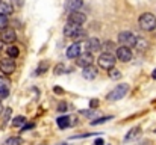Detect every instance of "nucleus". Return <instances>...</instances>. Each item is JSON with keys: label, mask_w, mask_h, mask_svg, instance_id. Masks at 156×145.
I'll use <instances>...</instances> for the list:
<instances>
[{"label": "nucleus", "mask_w": 156, "mask_h": 145, "mask_svg": "<svg viewBox=\"0 0 156 145\" xmlns=\"http://www.w3.org/2000/svg\"><path fill=\"white\" fill-rule=\"evenodd\" d=\"M155 133H156V129H155Z\"/></svg>", "instance_id": "34"}, {"label": "nucleus", "mask_w": 156, "mask_h": 145, "mask_svg": "<svg viewBox=\"0 0 156 145\" xmlns=\"http://www.w3.org/2000/svg\"><path fill=\"white\" fill-rule=\"evenodd\" d=\"M85 48H87V51H91L94 54L96 51L102 50V44H100V41L97 38H88L87 44H85Z\"/></svg>", "instance_id": "13"}, {"label": "nucleus", "mask_w": 156, "mask_h": 145, "mask_svg": "<svg viewBox=\"0 0 156 145\" xmlns=\"http://www.w3.org/2000/svg\"><path fill=\"white\" fill-rule=\"evenodd\" d=\"M5 144L6 145H20V144H23V139H21L20 136H15V138H9V139H6Z\"/></svg>", "instance_id": "19"}, {"label": "nucleus", "mask_w": 156, "mask_h": 145, "mask_svg": "<svg viewBox=\"0 0 156 145\" xmlns=\"http://www.w3.org/2000/svg\"><path fill=\"white\" fill-rule=\"evenodd\" d=\"M138 23H140V27L146 32H152L156 29V17L150 12H146L143 14L140 18H138Z\"/></svg>", "instance_id": "2"}, {"label": "nucleus", "mask_w": 156, "mask_h": 145, "mask_svg": "<svg viewBox=\"0 0 156 145\" xmlns=\"http://www.w3.org/2000/svg\"><path fill=\"white\" fill-rule=\"evenodd\" d=\"M64 36L67 38H73V40H83L87 36V32L80 29V26L73 24V23H67L64 27Z\"/></svg>", "instance_id": "1"}, {"label": "nucleus", "mask_w": 156, "mask_h": 145, "mask_svg": "<svg viewBox=\"0 0 156 145\" xmlns=\"http://www.w3.org/2000/svg\"><path fill=\"white\" fill-rule=\"evenodd\" d=\"M127 92H129V85H127V83L117 85V86L106 95V100H108V101H118V100H121L123 97H126Z\"/></svg>", "instance_id": "3"}, {"label": "nucleus", "mask_w": 156, "mask_h": 145, "mask_svg": "<svg viewBox=\"0 0 156 145\" xmlns=\"http://www.w3.org/2000/svg\"><path fill=\"white\" fill-rule=\"evenodd\" d=\"M12 12H14V9H12L11 5L2 3V2H0V14H3V15H11Z\"/></svg>", "instance_id": "17"}, {"label": "nucleus", "mask_w": 156, "mask_h": 145, "mask_svg": "<svg viewBox=\"0 0 156 145\" xmlns=\"http://www.w3.org/2000/svg\"><path fill=\"white\" fill-rule=\"evenodd\" d=\"M82 115H85V116H88V118H91V119H93V118L97 115V112H96V110H93V109H91V110H82Z\"/></svg>", "instance_id": "27"}, {"label": "nucleus", "mask_w": 156, "mask_h": 145, "mask_svg": "<svg viewBox=\"0 0 156 145\" xmlns=\"http://www.w3.org/2000/svg\"><path fill=\"white\" fill-rule=\"evenodd\" d=\"M64 73H65V67H64L62 64H58V65L55 67V74L59 76V74H64Z\"/></svg>", "instance_id": "26"}, {"label": "nucleus", "mask_w": 156, "mask_h": 145, "mask_svg": "<svg viewBox=\"0 0 156 145\" xmlns=\"http://www.w3.org/2000/svg\"><path fill=\"white\" fill-rule=\"evenodd\" d=\"M0 2H2V0H0Z\"/></svg>", "instance_id": "35"}, {"label": "nucleus", "mask_w": 156, "mask_h": 145, "mask_svg": "<svg viewBox=\"0 0 156 145\" xmlns=\"http://www.w3.org/2000/svg\"><path fill=\"white\" fill-rule=\"evenodd\" d=\"M0 71L5 76H11L15 71V62L12 60V57H5L0 60Z\"/></svg>", "instance_id": "8"}, {"label": "nucleus", "mask_w": 156, "mask_h": 145, "mask_svg": "<svg viewBox=\"0 0 156 145\" xmlns=\"http://www.w3.org/2000/svg\"><path fill=\"white\" fill-rule=\"evenodd\" d=\"M108 71H109V77H111L112 80H117V79H120V77H121V73H120L117 68H114V67H112V68H109Z\"/></svg>", "instance_id": "20"}, {"label": "nucleus", "mask_w": 156, "mask_h": 145, "mask_svg": "<svg viewBox=\"0 0 156 145\" xmlns=\"http://www.w3.org/2000/svg\"><path fill=\"white\" fill-rule=\"evenodd\" d=\"M112 119V116H102V118H97V119H93L91 121V126H99V124H103L106 121Z\"/></svg>", "instance_id": "22"}, {"label": "nucleus", "mask_w": 156, "mask_h": 145, "mask_svg": "<svg viewBox=\"0 0 156 145\" xmlns=\"http://www.w3.org/2000/svg\"><path fill=\"white\" fill-rule=\"evenodd\" d=\"M97 64H99V67H100V68H103V70L108 71L109 68H112V67L115 65V56H114V54H111L109 51H105V53H102V54L99 56Z\"/></svg>", "instance_id": "4"}, {"label": "nucleus", "mask_w": 156, "mask_h": 145, "mask_svg": "<svg viewBox=\"0 0 156 145\" xmlns=\"http://www.w3.org/2000/svg\"><path fill=\"white\" fill-rule=\"evenodd\" d=\"M53 91H55V92H58V94H62V89H61V88H55Z\"/></svg>", "instance_id": "30"}, {"label": "nucleus", "mask_w": 156, "mask_h": 145, "mask_svg": "<svg viewBox=\"0 0 156 145\" xmlns=\"http://www.w3.org/2000/svg\"><path fill=\"white\" fill-rule=\"evenodd\" d=\"M6 26H8V15L0 14V30H2L3 27H6Z\"/></svg>", "instance_id": "25"}, {"label": "nucleus", "mask_w": 156, "mask_h": 145, "mask_svg": "<svg viewBox=\"0 0 156 145\" xmlns=\"http://www.w3.org/2000/svg\"><path fill=\"white\" fill-rule=\"evenodd\" d=\"M97 73H99V70L91 64V65H87V67H83V71H82V77L83 79H87V80H94L96 77H97Z\"/></svg>", "instance_id": "12"}, {"label": "nucleus", "mask_w": 156, "mask_h": 145, "mask_svg": "<svg viewBox=\"0 0 156 145\" xmlns=\"http://www.w3.org/2000/svg\"><path fill=\"white\" fill-rule=\"evenodd\" d=\"M24 123H26V118H24V116H15V118L12 119V126H14V127H21Z\"/></svg>", "instance_id": "21"}, {"label": "nucleus", "mask_w": 156, "mask_h": 145, "mask_svg": "<svg viewBox=\"0 0 156 145\" xmlns=\"http://www.w3.org/2000/svg\"><path fill=\"white\" fill-rule=\"evenodd\" d=\"M67 109H68V104H67V103H64V101H62V103H59V104H58V110H59V112H65Z\"/></svg>", "instance_id": "28"}, {"label": "nucleus", "mask_w": 156, "mask_h": 145, "mask_svg": "<svg viewBox=\"0 0 156 145\" xmlns=\"http://www.w3.org/2000/svg\"><path fill=\"white\" fill-rule=\"evenodd\" d=\"M115 54H117V59L121 62H129L132 60V56H133L130 47H126V46H120L115 48Z\"/></svg>", "instance_id": "7"}, {"label": "nucleus", "mask_w": 156, "mask_h": 145, "mask_svg": "<svg viewBox=\"0 0 156 145\" xmlns=\"http://www.w3.org/2000/svg\"><path fill=\"white\" fill-rule=\"evenodd\" d=\"M97 104H99V101H97V100H94V101L91 100V101H90V106H91V107H96Z\"/></svg>", "instance_id": "29"}, {"label": "nucleus", "mask_w": 156, "mask_h": 145, "mask_svg": "<svg viewBox=\"0 0 156 145\" xmlns=\"http://www.w3.org/2000/svg\"><path fill=\"white\" fill-rule=\"evenodd\" d=\"M143 133V129L141 127H133L127 132V135L124 136V142H130V141H135L136 138H140Z\"/></svg>", "instance_id": "14"}, {"label": "nucleus", "mask_w": 156, "mask_h": 145, "mask_svg": "<svg viewBox=\"0 0 156 145\" xmlns=\"http://www.w3.org/2000/svg\"><path fill=\"white\" fill-rule=\"evenodd\" d=\"M8 95H9V88H8V85H0V100L6 98Z\"/></svg>", "instance_id": "23"}, {"label": "nucleus", "mask_w": 156, "mask_h": 145, "mask_svg": "<svg viewBox=\"0 0 156 145\" xmlns=\"http://www.w3.org/2000/svg\"><path fill=\"white\" fill-rule=\"evenodd\" d=\"M96 144H97V145L103 144V139H96Z\"/></svg>", "instance_id": "31"}, {"label": "nucleus", "mask_w": 156, "mask_h": 145, "mask_svg": "<svg viewBox=\"0 0 156 145\" xmlns=\"http://www.w3.org/2000/svg\"><path fill=\"white\" fill-rule=\"evenodd\" d=\"M118 43L121 46H126V47H135V43H136V36L135 33L129 32V30H124V32H120L118 35Z\"/></svg>", "instance_id": "5"}, {"label": "nucleus", "mask_w": 156, "mask_h": 145, "mask_svg": "<svg viewBox=\"0 0 156 145\" xmlns=\"http://www.w3.org/2000/svg\"><path fill=\"white\" fill-rule=\"evenodd\" d=\"M6 53H8V56L9 57H17L18 54H20V48L18 47H15V46H9V47L6 48Z\"/></svg>", "instance_id": "18"}, {"label": "nucleus", "mask_w": 156, "mask_h": 145, "mask_svg": "<svg viewBox=\"0 0 156 145\" xmlns=\"http://www.w3.org/2000/svg\"><path fill=\"white\" fill-rule=\"evenodd\" d=\"M47 68H49V64H47V62H41V64H40V67H38V70L35 71V74H37V76H40V74H41L43 71H46Z\"/></svg>", "instance_id": "24"}, {"label": "nucleus", "mask_w": 156, "mask_h": 145, "mask_svg": "<svg viewBox=\"0 0 156 145\" xmlns=\"http://www.w3.org/2000/svg\"><path fill=\"white\" fill-rule=\"evenodd\" d=\"M85 21H87V15H85L83 12H80V9L70 11V15H68V23H73V24L82 26Z\"/></svg>", "instance_id": "9"}, {"label": "nucleus", "mask_w": 156, "mask_h": 145, "mask_svg": "<svg viewBox=\"0 0 156 145\" xmlns=\"http://www.w3.org/2000/svg\"><path fill=\"white\" fill-rule=\"evenodd\" d=\"M15 40H17V33H15V30L14 29H11V27H3L2 30H0V41L2 43H5V44H12V43H15Z\"/></svg>", "instance_id": "6"}, {"label": "nucleus", "mask_w": 156, "mask_h": 145, "mask_svg": "<svg viewBox=\"0 0 156 145\" xmlns=\"http://www.w3.org/2000/svg\"><path fill=\"white\" fill-rule=\"evenodd\" d=\"M80 53H82V44L79 41L73 43L71 46H68V48H67V57L68 59H76Z\"/></svg>", "instance_id": "11"}, {"label": "nucleus", "mask_w": 156, "mask_h": 145, "mask_svg": "<svg viewBox=\"0 0 156 145\" xmlns=\"http://www.w3.org/2000/svg\"><path fill=\"white\" fill-rule=\"evenodd\" d=\"M152 77H153V79H155V80H156V68H155V70H153V73H152Z\"/></svg>", "instance_id": "32"}, {"label": "nucleus", "mask_w": 156, "mask_h": 145, "mask_svg": "<svg viewBox=\"0 0 156 145\" xmlns=\"http://www.w3.org/2000/svg\"><path fill=\"white\" fill-rule=\"evenodd\" d=\"M76 59H77V62H76V64H77L79 67H82V68H83V67H87V65H91V64L94 62V56H93V53H91V51L80 53Z\"/></svg>", "instance_id": "10"}, {"label": "nucleus", "mask_w": 156, "mask_h": 145, "mask_svg": "<svg viewBox=\"0 0 156 145\" xmlns=\"http://www.w3.org/2000/svg\"><path fill=\"white\" fill-rule=\"evenodd\" d=\"M56 124H58L59 129H67V127L70 126V118H68V116H59V118L56 119Z\"/></svg>", "instance_id": "16"}, {"label": "nucleus", "mask_w": 156, "mask_h": 145, "mask_svg": "<svg viewBox=\"0 0 156 145\" xmlns=\"http://www.w3.org/2000/svg\"><path fill=\"white\" fill-rule=\"evenodd\" d=\"M83 6V0H65V9L67 11H76Z\"/></svg>", "instance_id": "15"}, {"label": "nucleus", "mask_w": 156, "mask_h": 145, "mask_svg": "<svg viewBox=\"0 0 156 145\" xmlns=\"http://www.w3.org/2000/svg\"><path fill=\"white\" fill-rule=\"evenodd\" d=\"M3 112V104H2V101H0V113Z\"/></svg>", "instance_id": "33"}]
</instances>
